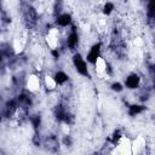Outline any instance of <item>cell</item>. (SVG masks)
<instances>
[{
  "instance_id": "7",
  "label": "cell",
  "mask_w": 155,
  "mask_h": 155,
  "mask_svg": "<svg viewBox=\"0 0 155 155\" xmlns=\"http://www.w3.org/2000/svg\"><path fill=\"white\" fill-rule=\"evenodd\" d=\"M113 88L116 90V91H121V90H122V87H121L120 84H114V85H113Z\"/></svg>"
},
{
  "instance_id": "3",
  "label": "cell",
  "mask_w": 155,
  "mask_h": 155,
  "mask_svg": "<svg viewBox=\"0 0 155 155\" xmlns=\"http://www.w3.org/2000/svg\"><path fill=\"white\" fill-rule=\"evenodd\" d=\"M93 64H94V70H96V73H97L98 75L102 76V75H105V74H107V71H108V69H109V68H108L109 65H108V62H107L103 57L99 56V57L94 61Z\"/></svg>"
},
{
  "instance_id": "2",
  "label": "cell",
  "mask_w": 155,
  "mask_h": 155,
  "mask_svg": "<svg viewBox=\"0 0 155 155\" xmlns=\"http://www.w3.org/2000/svg\"><path fill=\"white\" fill-rule=\"evenodd\" d=\"M41 86H42V80L39 78V75L30 74L27 78V88H28L29 92L35 94L41 90Z\"/></svg>"
},
{
  "instance_id": "1",
  "label": "cell",
  "mask_w": 155,
  "mask_h": 155,
  "mask_svg": "<svg viewBox=\"0 0 155 155\" xmlns=\"http://www.w3.org/2000/svg\"><path fill=\"white\" fill-rule=\"evenodd\" d=\"M46 44L51 50H57L59 46V40H61V34L57 28H51L47 30L46 36H45Z\"/></svg>"
},
{
  "instance_id": "5",
  "label": "cell",
  "mask_w": 155,
  "mask_h": 155,
  "mask_svg": "<svg viewBox=\"0 0 155 155\" xmlns=\"http://www.w3.org/2000/svg\"><path fill=\"white\" fill-rule=\"evenodd\" d=\"M42 85L48 90V91H53L57 88L58 84L54 79V76H51V75H45L44 79H42Z\"/></svg>"
},
{
  "instance_id": "6",
  "label": "cell",
  "mask_w": 155,
  "mask_h": 155,
  "mask_svg": "<svg viewBox=\"0 0 155 155\" xmlns=\"http://www.w3.org/2000/svg\"><path fill=\"white\" fill-rule=\"evenodd\" d=\"M99 57V46L94 45L93 47L90 48L88 53H87V61L91 63H94V61Z\"/></svg>"
},
{
  "instance_id": "4",
  "label": "cell",
  "mask_w": 155,
  "mask_h": 155,
  "mask_svg": "<svg viewBox=\"0 0 155 155\" xmlns=\"http://www.w3.org/2000/svg\"><path fill=\"white\" fill-rule=\"evenodd\" d=\"M139 84H140V78H139L136 73L130 74V75L125 79V86H126L127 88H131V90L137 88V87L139 86Z\"/></svg>"
}]
</instances>
